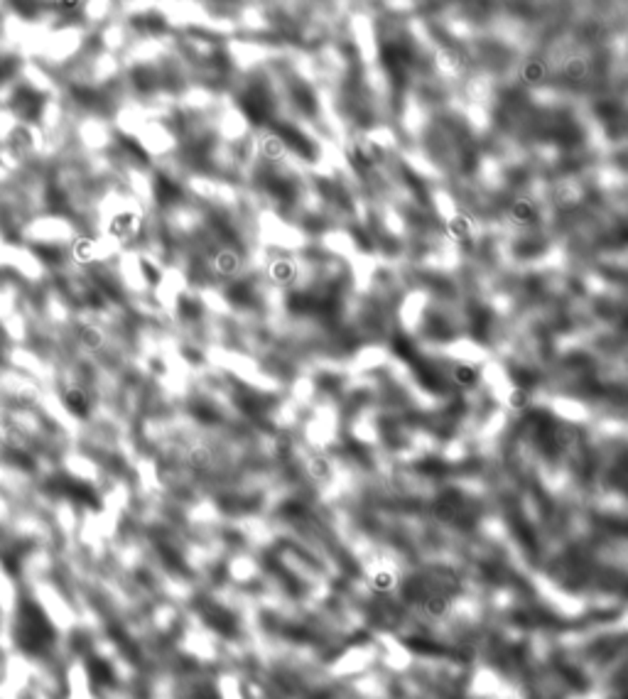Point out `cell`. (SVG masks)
<instances>
[{"label":"cell","mask_w":628,"mask_h":699,"mask_svg":"<svg viewBox=\"0 0 628 699\" xmlns=\"http://www.w3.org/2000/svg\"><path fill=\"white\" fill-rule=\"evenodd\" d=\"M370 653H373V650H370V648L348 650V653L344 655L342 660H339L337 665H334V670H337V672H346V675H351V672L366 670V667H368V663H370Z\"/></svg>","instance_id":"obj_1"},{"label":"cell","mask_w":628,"mask_h":699,"mask_svg":"<svg viewBox=\"0 0 628 699\" xmlns=\"http://www.w3.org/2000/svg\"><path fill=\"white\" fill-rule=\"evenodd\" d=\"M395 584H398V576H395L392 570H388V567H378V570H373V574H370V587L376 589V592H383V594L392 592Z\"/></svg>","instance_id":"obj_3"},{"label":"cell","mask_w":628,"mask_h":699,"mask_svg":"<svg viewBox=\"0 0 628 699\" xmlns=\"http://www.w3.org/2000/svg\"><path fill=\"white\" fill-rule=\"evenodd\" d=\"M219 687H221V699H243L241 687H238V680H236V677H231V675L221 677Z\"/></svg>","instance_id":"obj_5"},{"label":"cell","mask_w":628,"mask_h":699,"mask_svg":"<svg viewBox=\"0 0 628 699\" xmlns=\"http://www.w3.org/2000/svg\"><path fill=\"white\" fill-rule=\"evenodd\" d=\"M452 381H454L459 388H471V386H477V381H479V371L474 368V366H471V364H457L454 368H452Z\"/></svg>","instance_id":"obj_4"},{"label":"cell","mask_w":628,"mask_h":699,"mask_svg":"<svg viewBox=\"0 0 628 699\" xmlns=\"http://www.w3.org/2000/svg\"><path fill=\"white\" fill-rule=\"evenodd\" d=\"M270 280H273V285L287 287L297 280V268L290 260H278V263L270 265Z\"/></svg>","instance_id":"obj_2"}]
</instances>
